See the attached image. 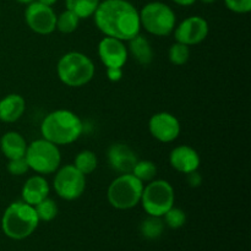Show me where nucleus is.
<instances>
[{
  "mask_svg": "<svg viewBox=\"0 0 251 251\" xmlns=\"http://www.w3.org/2000/svg\"><path fill=\"white\" fill-rule=\"evenodd\" d=\"M95 24L107 37L129 42L141 31L140 12L127 0L100 1L93 14Z\"/></svg>",
  "mask_w": 251,
  "mask_h": 251,
  "instance_id": "1",
  "label": "nucleus"
},
{
  "mask_svg": "<svg viewBox=\"0 0 251 251\" xmlns=\"http://www.w3.org/2000/svg\"><path fill=\"white\" fill-rule=\"evenodd\" d=\"M83 131V123L77 114L68 109H56L49 113L41 124L43 139L56 146L77 141Z\"/></svg>",
  "mask_w": 251,
  "mask_h": 251,
  "instance_id": "2",
  "label": "nucleus"
},
{
  "mask_svg": "<svg viewBox=\"0 0 251 251\" xmlns=\"http://www.w3.org/2000/svg\"><path fill=\"white\" fill-rule=\"evenodd\" d=\"M39 225L34 206L25 201H16L9 205L1 218L4 234L12 240H22L33 234Z\"/></svg>",
  "mask_w": 251,
  "mask_h": 251,
  "instance_id": "3",
  "label": "nucleus"
},
{
  "mask_svg": "<svg viewBox=\"0 0 251 251\" xmlns=\"http://www.w3.org/2000/svg\"><path fill=\"white\" fill-rule=\"evenodd\" d=\"M59 80L69 87H82L95 76L93 61L80 51H69L64 54L56 65Z\"/></svg>",
  "mask_w": 251,
  "mask_h": 251,
  "instance_id": "4",
  "label": "nucleus"
},
{
  "mask_svg": "<svg viewBox=\"0 0 251 251\" xmlns=\"http://www.w3.org/2000/svg\"><path fill=\"white\" fill-rule=\"evenodd\" d=\"M144 183L132 173L120 174L110 183L107 198L110 205L117 210H130L140 203Z\"/></svg>",
  "mask_w": 251,
  "mask_h": 251,
  "instance_id": "5",
  "label": "nucleus"
},
{
  "mask_svg": "<svg viewBox=\"0 0 251 251\" xmlns=\"http://www.w3.org/2000/svg\"><path fill=\"white\" fill-rule=\"evenodd\" d=\"M25 158L29 169L39 176L55 173L61 163L59 147L46 139L36 140L27 145Z\"/></svg>",
  "mask_w": 251,
  "mask_h": 251,
  "instance_id": "6",
  "label": "nucleus"
},
{
  "mask_svg": "<svg viewBox=\"0 0 251 251\" xmlns=\"http://www.w3.org/2000/svg\"><path fill=\"white\" fill-rule=\"evenodd\" d=\"M140 12V22L149 33L157 37H167L176 28V17L171 6L161 1L145 5Z\"/></svg>",
  "mask_w": 251,
  "mask_h": 251,
  "instance_id": "7",
  "label": "nucleus"
},
{
  "mask_svg": "<svg viewBox=\"0 0 251 251\" xmlns=\"http://www.w3.org/2000/svg\"><path fill=\"white\" fill-rule=\"evenodd\" d=\"M176 194L173 186L167 180H151L142 190L141 200L145 212L149 216L163 217L164 213L174 206Z\"/></svg>",
  "mask_w": 251,
  "mask_h": 251,
  "instance_id": "8",
  "label": "nucleus"
},
{
  "mask_svg": "<svg viewBox=\"0 0 251 251\" xmlns=\"http://www.w3.org/2000/svg\"><path fill=\"white\" fill-rule=\"evenodd\" d=\"M53 186L59 198L73 201L80 198L86 189V176L75 168L74 164L59 167L55 172Z\"/></svg>",
  "mask_w": 251,
  "mask_h": 251,
  "instance_id": "9",
  "label": "nucleus"
},
{
  "mask_svg": "<svg viewBox=\"0 0 251 251\" xmlns=\"http://www.w3.org/2000/svg\"><path fill=\"white\" fill-rule=\"evenodd\" d=\"M25 20L27 26L38 34H50L55 31L56 14L54 10L36 0L27 6Z\"/></svg>",
  "mask_w": 251,
  "mask_h": 251,
  "instance_id": "10",
  "label": "nucleus"
},
{
  "mask_svg": "<svg viewBox=\"0 0 251 251\" xmlns=\"http://www.w3.org/2000/svg\"><path fill=\"white\" fill-rule=\"evenodd\" d=\"M149 130L157 141L168 144L178 139L181 127L176 115L168 112H159L150 118Z\"/></svg>",
  "mask_w": 251,
  "mask_h": 251,
  "instance_id": "11",
  "label": "nucleus"
},
{
  "mask_svg": "<svg viewBox=\"0 0 251 251\" xmlns=\"http://www.w3.org/2000/svg\"><path fill=\"white\" fill-rule=\"evenodd\" d=\"M176 41L185 46H196L205 41L208 34V24L203 17L190 16L174 28Z\"/></svg>",
  "mask_w": 251,
  "mask_h": 251,
  "instance_id": "12",
  "label": "nucleus"
},
{
  "mask_svg": "<svg viewBox=\"0 0 251 251\" xmlns=\"http://www.w3.org/2000/svg\"><path fill=\"white\" fill-rule=\"evenodd\" d=\"M98 56L105 68H124L129 51L124 42L105 36L98 44Z\"/></svg>",
  "mask_w": 251,
  "mask_h": 251,
  "instance_id": "13",
  "label": "nucleus"
},
{
  "mask_svg": "<svg viewBox=\"0 0 251 251\" xmlns=\"http://www.w3.org/2000/svg\"><path fill=\"white\" fill-rule=\"evenodd\" d=\"M107 158L110 168L119 174L131 173L139 161L131 147L125 144H113L108 149Z\"/></svg>",
  "mask_w": 251,
  "mask_h": 251,
  "instance_id": "14",
  "label": "nucleus"
},
{
  "mask_svg": "<svg viewBox=\"0 0 251 251\" xmlns=\"http://www.w3.org/2000/svg\"><path fill=\"white\" fill-rule=\"evenodd\" d=\"M169 163L179 173L189 174L198 171L201 159L196 150L188 145H181L176 147L169 154Z\"/></svg>",
  "mask_w": 251,
  "mask_h": 251,
  "instance_id": "15",
  "label": "nucleus"
},
{
  "mask_svg": "<svg viewBox=\"0 0 251 251\" xmlns=\"http://www.w3.org/2000/svg\"><path fill=\"white\" fill-rule=\"evenodd\" d=\"M49 191V184L47 179L43 176H33L25 183L22 186V201L31 206H36L44 199L48 198Z\"/></svg>",
  "mask_w": 251,
  "mask_h": 251,
  "instance_id": "16",
  "label": "nucleus"
},
{
  "mask_svg": "<svg viewBox=\"0 0 251 251\" xmlns=\"http://www.w3.org/2000/svg\"><path fill=\"white\" fill-rule=\"evenodd\" d=\"M26 102L24 97L16 93L7 95L0 100V120L4 123H15L24 115Z\"/></svg>",
  "mask_w": 251,
  "mask_h": 251,
  "instance_id": "17",
  "label": "nucleus"
},
{
  "mask_svg": "<svg viewBox=\"0 0 251 251\" xmlns=\"http://www.w3.org/2000/svg\"><path fill=\"white\" fill-rule=\"evenodd\" d=\"M0 147L6 158H21L26 154L27 142L25 137L19 132L7 131L0 140Z\"/></svg>",
  "mask_w": 251,
  "mask_h": 251,
  "instance_id": "18",
  "label": "nucleus"
},
{
  "mask_svg": "<svg viewBox=\"0 0 251 251\" xmlns=\"http://www.w3.org/2000/svg\"><path fill=\"white\" fill-rule=\"evenodd\" d=\"M127 51L134 56V59L140 65H150L153 60V50H152L151 43L146 37L141 34H137L136 37L130 39Z\"/></svg>",
  "mask_w": 251,
  "mask_h": 251,
  "instance_id": "19",
  "label": "nucleus"
},
{
  "mask_svg": "<svg viewBox=\"0 0 251 251\" xmlns=\"http://www.w3.org/2000/svg\"><path fill=\"white\" fill-rule=\"evenodd\" d=\"M100 0H65L68 10L77 15L80 19H88L93 16Z\"/></svg>",
  "mask_w": 251,
  "mask_h": 251,
  "instance_id": "20",
  "label": "nucleus"
},
{
  "mask_svg": "<svg viewBox=\"0 0 251 251\" xmlns=\"http://www.w3.org/2000/svg\"><path fill=\"white\" fill-rule=\"evenodd\" d=\"M164 222L162 217H154V216H149L145 221H142L140 226V232L142 237L149 240L158 239L164 230Z\"/></svg>",
  "mask_w": 251,
  "mask_h": 251,
  "instance_id": "21",
  "label": "nucleus"
},
{
  "mask_svg": "<svg viewBox=\"0 0 251 251\" xmlns=\"http://www.w3.org/2000/svg\"><path fill=\"white\" fill-rule=\"evenodd\" d=\"M98 164L97 156L95 154V152L90 151V150H83V151L78 152L77 156L75 158V168L77 171H80L83 176H87L91 174L92 172L96 171Z\"/></svg>",
  "mask_w": 251,
  "mask_h": 251,
  "instance_id": "22",
  "label": "nucleus"
},
{
  "mask_svg": "<svg viewBox=\"0 0 251 251\" xmlns=\"http://www.w3.org/2000/svg\"><path fill=\"white\" fill-rule=\"evenodd\" d=\"M80 17L73 11L66 9L61 12L59 16H56V26L55 28L59 29L61 33H73L76 31L80 24Z\"/></svg>",
  "mask_w": 251,
  "mask_h": 251,
  "instance_id": "23",
  "label": "nucleus"
},
{
  "mask_svg": "<svg viewBox=\"0 0 251 251\" xmlns=\"http://www.w3.org/2000/svg\"><path fill=\"white\" fill-rule=\"evenodd\" d=\"M131 173L142 183L151 181L157 176V167L152 161H137Z\"/></svg>",
  "mask_w": 251,
  "mask_h": 251,
  "instance_id": "24",
  "label": "nucleus"
},
{
  "mask_svg": "<svg viewBox=\"0 0 251 251\" xmlns=\"http://www.w3.org/2000/svg\"><path fill=\"white\" fill-rule=\"evenodd\" d=\"M34 210H36L37 216H38L39 222L41 221H43V222H50L58 215V206H56L55 201L49 198L44 199L43 201L37 203L34 206Z\"/></svg>",
  "mask_w": 251,
  "mask_h": 251,
  "instance_id": "25",
  "label": "nucleus"
},
{
  "mask_svg": "<svg viewBox=\"0 0 251 251\" xmlns=\"http://www.w3.org/2000/svg\"><path fill=\"white\" fill-rule=\"evenodd\" d=\"M168 56L171 63L174 64V65H184V64L188 63L189 58H190V49H189V47L185 46V44L176 42V43L169 48Z\"/></svg>",
  "mask_w": 251,
  "mask_h": 251,
  "instance_id": "26",
  "label": "nucleus"
},
{
  "mask_svg": "<svg viewBox=\"0 0 251 251\" xmlns=\"http://www.w3.org/2000/svg\"><path fill=\"white\" fill-rule=\"evenodd\" d=\"M163 222L167 227L172 228V229H178V228L183 227L185 225L186 215L183 210L173 206L171 210L164 213Z\"/></svg>",
  "mask_w": 251,
  "mask_h": 251,
  "instance_id": "27",
  "label": "nucleus"
},
{
  "mask_svg": "<svg viewBox=\"0 0 251 251\" xmlns=\"http://www.w3.org/2000/svg\"><path fill=\"white\" fill-rule=\"evenodd\" d=\"M7 171L11 176H20L26 174L29 171V167L27 164L26 158L21 157V158H15L9 159V164H7Z\"/></svg>",
  "mask_w": 251,
  "mask_h": 251,
  "instance_id": "28",
  "label": "nucleus"
},
{
  "mask_svg": "<svg viewBox=\"0 0 251 251\" xmlns=\"http://www.w3.org/2000/svg\"><path fill=\"white\" fill-rule=\"evenodd\" d=\"M226 6L235 14H247L251 10V0H225Z\"/></svg>",
  "mask_w": 251,
  "mask_h": 251,
  "instance_id": "29",
  "label": "nucleus"
},
{
  "mask_svg": "<svg viewBox=\"0 0 251 251\" xmlns=\"http://www.w3.org/2000/svg\"><path fill=\"white\" fill-rule=\"evenodd\" d=\"M186 180H188V184L191 188H198L202 183V178H201L200 173L198 171L186 174Z\"/></svg>",
  "mask_w": 251,
  "mask_h": 251,
  "instance_id": "30",
  "label": "nucleus"
},
{
  "mask_svg": "<svg viewBox=\"0 0 251 251\" xmlns=\"http://www.w3.org/2000/svg\"><path fill=\"white\" fill-rule=\"evenodd\" d=\"M107 77L112 82H118L123 77V68H107Z\"/></svg>",
  "mask_w": 251,
  "mask_h": 251,
  "instance_id": "31",
  "label": "nucleus"
},
{
  "mask_svg": "<svg viewBox=\"0 0 251 251\" xmlns=\"http://www.w3.org/2000/svg\"><path fill=\"white\" fill-rule=\"evenodd\" d=\"M172 1L176 2V5H180V6H190V5L195 4L196 0H172Z\"/></svg>",
  "mask_w": 251,
  "mask_h": 251,
  "instance_id": "32",
  "label": "nucleus"
},
{
  "mask_svg": "<svg viewBox=\"0 0 251 251\" xmlns=\"http://www.w3.org/2000/svg\"><path fill=\"white\" fill-rule=\"evenodd\" d=\"M38 2H41V4H44L47 5V6H53L54 4H55L58 0H37Z\"/></svg>",
  "mask_w": 251,
  "mask_h": 251,
  "instance_id": "33",
  "label": "nucleus"
},
{
  "mask_svg": "<svg viewBox=\"0 0 251 251\" xmlns=\"http://www.w3.org/2000/svg\"><path fill=\"white\" fill-rule=\"evenodd\" d=\"M16 1H19L20 4H26V5H28V4H31V2H33L34 0H16Z\"/></svg>",
  "mask_w": 251,
  "mask_h": 251,
  "instance_id": "34",
  "label": "nucleus"
},
{
  "mask_svg": "<svg viewBox=\"0 0 251 251\" xmlns=\"http://www.w3.org/2000/svg\"><path fill=\"white\" fill-rule=\"evenodd\" d=\"M200 1H202L203 4H212V2H215L216 0H200Z\"/></svg>",
  "mask_w": 251,
  "mask_h": 251,
  "instance_id": "35",
  "label": "nucleus"
}]
</instances>
